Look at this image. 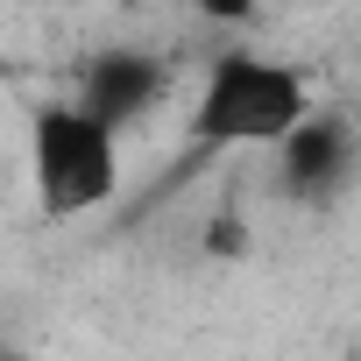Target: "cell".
I'll return each instance as SVG.
<instances>
[{"instance_id":"1","label":"cell","mask_w":361,"mask_h":361,"mask_svg":"<svg viewBox=\"0 0 361 361\" xmlns=\"http://www.w3.org/2000/svg\"><path fill=\"white\" fill-rule=\"evenodd\" d=\"M312 114V78L290 57L227 43L206 57L199 92H192V142L199 149H276L298 121Z\"/></svg>"},{"instance_id":"2","label":"cell","mask_w":361,"mask_h":361,"mask_svg":"<svg viewBox=\"0 0 361 361\" xmlns=\"http://www.w3.org/2000/svg\"><path fill=\"white\" fill-rule=\"evenodd\" d=\"M29 192L43 220H92L121 199V135L85 121L71 99L29 114Z\"/></svg>"},{"instance_id":"3","label":"cell","mask_w":361,"mask_h":361,"mask_svg":"<svg viewBox=\"0 0 361 361\" xmlns=\"http://www.w3.org/2000/svg\"><path fill=\"white\" fill-rule=\"evenodd\" d=\"M354 170H361V142H354V121L347 114H326L312 106L283 142H276V192L305 213H326L354 192Z\"/></svg>"},{"instance_id":"4","label":"cell","mask_w":361,"mask_h":361,"mask_svg":"<svg viewBox=\"0 0 361 361\" xmlns=\"http://www.w3.org/2000/svg\"><path fill=\"white\" fill-rule=\"evenodd\" d=\"M163 92H170V64L163 57H149V50H99V57H85L71 106L85 121H99L106 135H128L142 114L163 106Z\"/></svg>"}]
</instances>
